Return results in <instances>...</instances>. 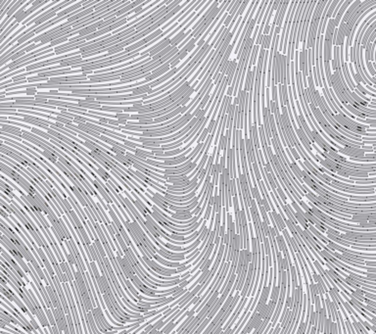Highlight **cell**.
Returning a JSON list of instances; mask_svg holds the SVG:
<instances>
[{
    "instance_id": "94428289",
    "label": "cell",
    "mask_w": 376,
    "mask_h": 334,
    "mask_svg": "<svg viewBox=\"0 0 376 334\" xmlns=\"http://www.w3.org/2000/svg\"><path fill=\"white\" fill-rule=\"evenodd\" d=\"M233 104H234L235 106H238V105H239V97H238V96H236V97L234 98V100H233Z\"/></svg>"
},
{
    "instance_id": "ba28073f",
    "label": "cell",
    "mask_w": 376,
    "mask_h": 334,
    "mask_svg": "<svg viewBox=\"0 0 376 334\" xmlns=\"http://www.w3.org/2000/svg\"><path fill=\"white\" fill-rule=\"evenodd\" d=\"M153 258L155 259L158 263L163 264L167 265V267H169V268H173V269H174V268H176V269H178L179 267H181V265H182V264H180V263H177V262L173 263V262H170V261H168V260H166V259H164V258H162V257H161L160 255L154 254V255H153Z\"/></svg>"
},
{
    "instance_id": "7402d4cb",
    "label": "cell",
    "mask_w": 376,
    "mask_h": 334,
    "mask_svg": "<svg viewBox=\"0 0 376 334\" xmlns=\"http://www.w3.org/2000/svg\"><path fill=\"white\" fill-rule=\"evenodd\" d=\"M70 215H71V217H72L73 220L75 221V224L76 227H78L79 229H81V228H83V225H82V224H81L80 220L79 219L78 215H76V212H75V211H71V212H70Z\"/></svg>"
},
{
    "instance_id": "9c48e42d",
    "label": "cell",
    "mask_w": 376,
    "mask_h": 334,
    "mask_svg": "<svg viewBox=\"0 0 376 334\" xmlns=\"http://www.w3.org/2000/svg\"><path fill=\"white\" fill-rule=\"evenodd\" d=\"M271 214H272L273 219H274L275 225H276L278 230H279V231H283L284 229H286V228H285V227H286V224H285V221H284L283 218L281 217L280 214H278L276 211L271 212Z\"/></svg>"
},
{
    "instance_id": "be15d7a7",
    "label": "cell",
    "mask_w": 376,
    "mask_h": 334,
    "mask_svg": "<svg viewBox=\"0 0 376 334\" xmlns=\"http://www.w3.org/2000/svg\"><path fill=\"white\" fill-rule=\"evenodd\" d=\"M375 192H376V190H375Z\"/></svg>"
},
{
    "instance_id": "603a6c76",
    "label": "cell",
    "mask_w": 376,
    "mask_h": 334,
    "mask_svg": "<svg viewBox=\"0 0 376 334\" xmlns=\"http://www.w3.org/2000/svg\"><path fill=\"white\" fill-rule=\"evenodd\" d=\"M275 184H276V186H277L276 191H277V193H278V195H279V197H280V199L282 200V202L284 203V205H286V204H287V197H286V195H285L284 190L282 189V187L280 186V184H279L278 182H276Z\"/></svg>"
},
{
    "instance_id": "7dc6e473",
    "label": "cell",
    "mask_w": 376,
    "mask_h": 334,
    "mask_svg": "<svg viewBox=\"0 0 376 334\" xmlns=\"http://www.w3.org/2000/svg\"><path fill=\"white\" fill-rule=\"evenodd\" d=\"M211 213H212V206H210V205H208V206H207V210H206V213H205V217H204L205 220H209V218H210V215H211Z\"/></svg>"
},
{
    "instance_id": "ee69618b",
    "label": "cell",
    "mask_w": 376,
    "mask_h": 334,
    "mask_svg": "<svg viewBox=\"0 0 376 334\" xmlns=\"http://www.w3.org/2000/svg\"><path fill=\"white\" fill-rule=\"evenodd\" d=\"M175 214H177L179 216H188V215H190L191 212L189 210L185 209V210H177V211H175Z\"/></svg>"
},
{
    "instance_id": "681fc988",
    "label": "cell",
    "mask_w": 376,
    "mask_h": 334,
    "mask_svg": "<svg viewBox=\"0 0 376 334\" xmlns=\"http://www.w3.org/2000/svg\"><path fill=\"white\" fill-rule=\"evenodd\" d=\"M218 235H219L220 239H224V235H225V225H220Z\"/></svg>"
},
{
    "instance_id": "2e32d148",
    "label": "cell",
    "mask_w": 376,
    "mask_h": 334,
    "mask_svg": "<svg viewBox=\"0 0 376 334\" xmlns=\"http://www.w3.org/2000/svg\"><path fill=\"white\" fill-rule=\"evenodd\" d=\"M280 296V286H272V292L270 294V301L277 304Z\"/></svg>"
},
{
    "instance_id": "f546056e",
    "label": "cell",
    "mask_w": 376,
    "mask_h": 334,
    "mask_svg": "<svg viewBox=\"0 0 376 334\" xmlns=\"http://www.w3.org/2000/svg\"><path fill=\"white\" fill-rule=\"evenodd\" d=\"M8 130H13L14 131H21L22 130L20 127H18V126H14V125H4V124H1V131L2 132H5L6 131H8Z\"/></svg>"
},
{
    "instance_id": "1f68e13d",
    "label": "cell",
    "mask_w": 376,
    "mask_h": 334,
    "mask_svg": "<svg viewBox=\"0 0 376 334\" xmlns=\"http://www.w3.org/2000/svg\"><path fill=\"white\" fill-rule=\"evenodd\" d=\"M67 320H68V324H69L70 333H71V334H75V325H74V321H73V319H72V315H71V314L67 315Z\"/></svg>"
},
{
    "instance_id": "52a82bcc",
    "label": "cell",
    "mask_w": 376,
    "mask_h": 334,
    "mask_svg": "<svg viewBox=\"0 0 376 334\" xmlns=\"http://www.w3.org/2000/svg\"><path fill=\"white\" fill-rule=\"evenodd\" d=\"M362 4V1L361 0H357V1H355V2H353L351 5H350V7L348 8V10L346 11V13H345V15L343 16V18H342V23H344V24H347L348 23V21H349V19L351 18V16H352V14L358 8V6H360Z\"/></svg>"
},
{
    "instance_id": "91938a15",
    "label": "cell",
    "mask_w": 376,
    "mask_h": 334,
    "mask_svg": "<svg viewBox=\"0 0 376 334\" xmlns=\"http://www.w3.org/2000/svg\"><path fill=\"white\" fill-rule=\"evenodd\" d=\"M200 272H201V270H199V271H197V272H196V275H195V276H192V278H190V279H189V280H188V281H189V283H190V282H191V281H192V280H194V279H195V278H196V277H197V276H198V275H199V273H200Z\"/></svg>"
},
{
    "instance_id": "30bf717a",
    "label": "cell",
    "mask_w": 376,
    "mask_h": 334,
    "mask_svg": "<svg viewBox=\"0 0 376 334\" xmlns=\"http://www.w3.org/2000/svg\"><path fill=\"white\" fill-rule=\"evenodd\" d=\"M276 243H277V245H278V247H279L280 252H283V254L285 255V257H287V255L289 254V252H288V249H287V245H286V242H285L284 237L282 236V235H280V234L276 235Z\"/></svg>"
},
{
    "instance_id": "ffe728a7",
    "label": "cell",
    "mask_w": 376,
    "mask_h": 334,
    "mask_svg": "<svg viewBox=\"0 0 376 334\" xmlns=\"http://www.w3.org/2000/svg\"><path fill=\"white\" fill-rule=\"evenodd\" d=\"M271 42H272V36H269V35L268 36H263V42H262V47L264 48L266 50H268L271 46Z\"/></svg>"
},
{
    "instance_id": "db71d44e",
    "label": "cell",
    "mask_w": 376,
    "mask_h": 334,
    "mask_svg": "<svg viewBox=\"0 0 376 334\" xmlns=\"http://www.w3.org/2000/svg\"><path fill=\"white\" fill-rule=\"evenodd\" d=\"M188 283H189V281H188V280L181 282V283H179V288H180V289H185V286H187Z\"/></svg>"
},
{
    "instance_id": "ab89813d",
    "label": "cell",
    "mask_w": 376,
    "mask_h": 334,
    "mask_svg": "<svg viewBox=\"0 0 376 334\" xmlns=\"http://www.w3.org/2000/svg\"><path fill=\"white\" fill-rule=\"evenodd\" d=\"M262 205L263 206V208L266 209L267 212H268V213L270 212L271 208H270V205H269V203H268V201L267 198H263V200H262Z\"/></svg>"
},
{
    "instance_id": "9f6ffc18",
    "label": "cell",
    "mask_w": 376,
    "mask_h": 334,
    "mask_svg": "<svg viewBox=\"0 0 376 334\" xmlns=\"http://www.w3.org/2000/svg\"><path fill=\"white\" fill-rule=\"evenodd\" d=\"M118 124L119 125H127V121L125 119H119L118 120Z\"/></svg>"
},
{
    "instance_id": "d6a6232c",
    "label": "cell",
    "mask_w": 376,
    "mask_h": 334,
    "mask_svg": "<svg viewBox=\"0 0 376 334\" xmlns=\"http://www.w3.org/2000/svg\"><path fill=\"white\" fill-rule=\"evenodd\" d=\"M80 232L81 236H82V239H83L84 243L86 244L87 246H90V245H91L90 239H89V237H88V235H87V233H86V230L84 229V227L81 228V229H80Z\"/></svg>"
},
{
    "instance_id": "7bdbcfd3",
    "label": "cell",
    "mask_w": 376,
    "mask_h": 334,
    "mask_svg": "<svg viewBox=\"0 0 376 334\" xmlns=\"http://www.w3.org/2000/svg\"><path fill=\"white\" fill-rule=\"evenodd\" d=\"M124 145L125 146H127V147H130V148H138V146H139V144H137V143H134V142H132V141H129V140H124Z\"/></svg>"
},
{
    "instance_id": "d4e9b609",
    "label": "cell",
    "mask_w": 376,
    "mask_h": 334,
    "mask_svg": "<svg viewBox=\"0 0 376 334\" xmlns=\"http://www.w3.org/2000/svg\"><path fill=\"white\" fill-rule=\"evenodd\" d=\"M248 4H249V1H248V0H246V1L242 2L240 8L238 9V11H237V13H236V15H235V17H234V19H233L234 21L238 20L239 17H240L241 15H243V13H244V11H245V9H246V7H247Z\"/></svg>"
},
{
    "instance_id": "8d00e7d4",
    "label": "cell",
    "mask_w": 376,
    "mask_h": 334,
    "mask_svg": "<svg viewBox=\"0 0 376 334\" xmlns=\"http://www.w3.org/2000/svg\"><path fill=\"white\" fill-rule=\"evenodd\" d=\"M168 237L172 239V240H175V241H181V242L186 241V238L184 236H179L176 234H169Z\"/></svg>"
},
{
    "instance_id": "8992f818",
    "label": "cell",
    "mask_w": 376,
    "mask_h": 334,
    "mask_svg": "<svg viewBox=\"0 0 376 334\" xmlns=\"http://www.w3.org/2000/svg\"><path fill=\"white\" fill-rule=\"evenodd\" d=\"M352 3H353L352 0H347V1H345L343 3V5L341 6L339 12L337 13V16L335 17V19H334V24H335L336 28L339 27V25H340V23L342 21V18H343V15L345 14L346 10H348V8L350 7V5H351Z\"/></svg>"
},
{
    "instance_id": "e575fe53",
    "label": "cell",
    "mask_w": 376,
    "mask_h": 334,
    "mask_svg": "<svg viewBox=\"0 0 376 334\" xmlns=\"http://www.w3.org/2000/svg\"><path fill=\"white\" fill-rule=\"evenodd\" d=\"M96 166L98 167V170H100L101 175H103V177L105 178V181H108V179H110L111 177H112V176H111V175H109V173L107 172V170H105V169H104V168H102V167H101L100 165H98V164H97Z\"/></svg>"
},
{
    "instance_id": "9a60e30c",
    "label": "cell",
    "mask_w": 376,
    "mask_h": 334,
    "mask_svg": "<svg viewBox=\"0 0 376 334\" xmlns=\"http://www.w3.org/2000/svg\"><path fill=\"white\" fill-rule=\"evenodd\" d=\"M71 189L73 190V192H74V194L75 195V197L76 198H78V200L80 201V203L82 205L83 207H86V208H88L89 206H88V204H87V202L85 201V199H84V197L82 196V194L80 192V190L78 189V188H76L75 186H73Z\"/></svg>"
},
{
    "instance_id": "d6986e66",
    "label": "cell",
    "mask_w": 376,
    "mask_h": 334,
    "mask_svg": "<svg viewBox=\"0 0 376 334\" xmlns=\"http://www.w3.org/2000/svg\"><path fill=\"white\" fill-rule=\"evenodd\" d=\"M145 195H146V196H148V197H149V198H150V199H151V200H152V201H153L154 203H155V204L157 205V206H158L159 208H161L162 210H163V211H165V212H166L167 210H169V209H168L169 207L167 206V205H166L165 203H163V202H162V201H161L160 199L156 198V197H154V196H149V194H148V193H145Z\"/></svg>"
},
{
    "instance_id": "cb8c5ba5",
    "label": "cell",
    "mask_w": 376,
    "mask_h": 334,
    "mask_svg": "<svg viewBox=\"0 0 376 334\" xmlns=\"http://www.w3.org/2000/svg\"><path fill=\"white\" fill-rule=\"evenodd\" d=\"M176 323L174 322V321H173V320H170L169 323H167L165 326H164V328L162 329V331L164 332V334H169L170 332L173 331V329L176 326Z\"/></svg>"
},
{
    "instance_id": "7a4b0ae2",
    "label": "cell",
    "mask_w": 376,
    "mask_h": 334,
    "mask_svg": "<svg viewBox=\"0 0 376 334\" xmlns=\"http://www.w3.org/2000/svg\"><path fill=\"white\" fill-rule=\"evenodd\" d=\"M44 281H45V284H46V291H47L48 296H49V298L51 300V303H52L53 307L55 308V309H58V308L63 307L61 305V300H60V297H59L58 293L55 291V288H53L52 286H50L47 278Z\"/></svg>"
},
{
    "instance_id": "836d02e7",
    "label": "cell",
    "mask_w": 376,
    "mask_h": 334,
    "mask_svg": "<svg viewBox=\"0 0 376 334\" xmlns=\"http://www.w3.org/2000/svg\"><path fill=\"white\" fill-rule=\"evenodd\" d=\"M124 283H125V284L127 285V288H129V289H130V292H131V293H132V294H133V295H134V296H135L136 298H137V297L139 296V293H138V291H137V290H136V289H135V288H134V287L132 286V284L130 283V280H127V279H124Z\"/></svg>"
},
{
    "instance_id": "44dd1931",
    "label": "cell",
    "mask_w": 376,
    "mask_h": 334,
    "mask_svg": "<svg viewBox=\"0 0 376 334\" xmlns=\"http://www.w3.org/2000/svg\"><path fill=\"white\" fill-rule=\"evenodd\" d=\"M14 259L16 260V262L18 263L19 264H20V267L22 268V270H25V272H30V268H29V264H27L25 263H24V261H23V258H21V257H17V256H15L14 257Z\"/></svg>"
},
{
    "instance_id": "6da1fadb",
    "label": "cell",
    "mask_w": 376,
    "mask_h": 334,
    "mask_svg": "<svg viewBox=\"0 0 376 334\" xmlns=\"http://www.w3.org/2000/svg\"><path fill=\"white\" fill-rule=\"evenodd\" d=\"M117 262L119 263V268H121V270H123L125 278H130V280H131L132 277L135 276V270H133L129 259H127L125 256L122 257V255L117 251Z\"/></svg>"
},
{
    "instance_id": "8fae6325",
    "label": "cell",
    "mask_w": 376,
    "mask_h": 334,
    "mask_svg": "<svg viewBox=\"0 0 376 334\" xmlns=\"http://www.w3.org/2000/svg\"><path fill=\"white\" fill-rule=\"evenodd\" d=\"M107 207H108V210H109V214H110V216H111V218H112V220H113V222H114V224L116 225V226L118 227V229H119V230L123 229V228H124V226H123V225H122L121 220H119V219L118 218V216H117L116 212H115V211H114V209L112 208V206H110V205H108Z\"/></svg>"
},
{
    "instance_id": "74e56055",
    "label": "cell",
    "mask_w": 376,
    "mask_h": 334,
    "mask_svg": "<svg viewBox=\"0 0 376 334\" xmlns=\"http://www.w3.org/2000/svg\"><path fill=\"white\" fill-rule=\"evenodd\" d=\"M259 209H260V211H261V214H262V216H263V220H264V221H267L268 224L269 225V220H268V215H267V211H266V209L263 208V205H261V206H259Z\"/></svg>"
},
{
    "instance_id": "ac0fdd59",
    "label": "cell",
    "mask_w": 376,
    "mask_h": 334,
    "mask_svg": "<svg viewBox=\"0 0 376 334\" xmlns=\"http://www.w3.org/2000/svg\"><path fill=\"white\" fill-rule=\"evenodd\" d=\"M41 154H42V155H43L47 160H49L51 163H53V164H56V163H57V158H58V157L55 155V154H53L52 152H51L50 150H48L47 148H46L45 150L42 151Z\"/></svg>"
},
{
    "instance_id": "bcb514c9",
    "label": "cell",
    "mask_w": 376,
    "mask_h": 334,
    "mask_svg": "<svg viewBox=\"0 0 376 334\" xmlns=\"http://www.w3.org/2000/svg\"><path fill=\"white\" fill-rule=\"evenodd\" d=\"M356 88H357L358 91H360L362 94H363V95H364V94H367V93H368V90L365 89V88H364V86H362V85L361 83H360V84H357Z\"/></svg>"
},
{
    "instance_id": "11a10c76",
    "label": "cell",
    "mask_w": 376,
    "mask_h": 334,
    "mask_svg": "<svg viewBox=\"0 0 376 334\" xmlns=\"http://www.w3.org/2000/svg\"><path fill=\"white\" fill-rule=\"evenodd\" d=\"M109 125H118V120H114V119H111L109 120Z\"/></svg>"
},
{
    "instance_id": "c3c4849f",
    "label": "cell",
    "mask_w": 376,
    "mask_h": 334,
    "mask_svg": "<svg viewBox=\"0 0 376 334\" xmlns=\"http://www.w3.org/2000/svg\"><path fill=\"white\" fill-rule=\"evenodd\" d=\"M290 151H291V153L293 154V156H294V158H295V160H297V161H299L300 160V155H299L298 154V151H297V149L295 148V147H292L291 149H290Z\"/></svg>"
},
{
    "instance_id": "f5cc1de1",
    "label": "cell",
    "mask_w": 376,
    "mask_h": 334,
    "mask_svg": "<svg viewBox=\"0 0 376 334\" xmlns=\"http://www.w3.org/2000/svg\"><path fill=\"white\" fill-rule=\"evenodd\" d=\"M191 267V264H189V265H181V267H179L178 269H176L177 270H178V273H181L182 271H184V270H187L188 269H189Z\"/></svg>"
},
{
    "instance_id": "4fadbf2b",
    "label": "cell",
    "mask_w": 376,
    "mask_h": 334,
    "mask_svg": "<svg viewBox=\"0 0 376 334\" xmlns=\"http://www.w3.org/2000/svg\"><path fill=\"white\" fill-rule=\"evenodd\" d=\"M252 134H253V142L255 150L260 149V141H259V131H258V125H253L252 128Z\"/></svg>"
},
{
    "instance_id": "680465c9",
    "label": "cell",
    "mask_w": 376,
    "mask_h": 334,
    "mask_svg": "<svg viewBox=\"0 0 376 334\" xmlns=\"http://www.w3.org/2000/svg\"><path fill=\"white\" fill-rule=\"evenodd\" d=\"M0 212H1V216H2L3 219H7V218H8V214H6V212L4 211L3 208L1 209V211H0Z\"/></svg>"
},
{
    "instance_id": "e0dca14e",
    "label": "cell",
    "mask_w": 376,
    "mask_h": 334,
    "mask_svg": "<svg viewBox=\"0 0 376 334\" xmlns=\"http://www.w3.org/2000/svg\"><path fill=\"white\" fill-rule=\"evenodd\" d=\"M290 270H291V275H292V283H293V288H292V294L295 293L296 289L298 288V282H297V275H296V268L295 265L290 264Z\"/></svg>"
},
{
    "instance_id": "4316f807",
    "label": "cell",
    "mask_w": 376,
    "mask_h": 334,
    "mask_svg": "<svg viewBox=\"0 0 376 334\" xmlns=\"http://www.w3.org/2000/svg\"><path fill=\"white\" fill-rule=\"evenodd\" d=\"M288 96H289V93H288V85H287V84H282V97H283V102H284V105H285V106L289 103Z\"/></svg>"
},
{
    "instance_id": "484cf974",
    "label": "cell",
    "mask_w": 376,
    "mask_h": 334,
    "mask_svg": "<svg viewBox=\"0 0 376 334\" xmlns=\"http://www.w3.org/2000/svg\"><path fill=\"white\" fill-rule=\"evenodd\" d=\"M31 132H33V133H36V134H38V135H40V136H42V137L43 138H45V139H52V136H51L50 134H48V133H46V132H44L43 131H40V130H38V128H36V127H31Z\"/></svg>"
},
{
    "instance_id": "5b68a950",
    "label": "cell",
    "mask_w": 376,
    "mask_h": 334,
    "mask_svg": "<svg viewBox=\"0 0 376 334\" xmlns=\"http://www.w3.org/2000/svg\"><path fill=\"white\" fill-rule=\"evenodd\" d=\"M96 282L99 286V290L100 292H102L103 294H109L112 292V290H111V286L109 284V281L107 279V277L105 276V275H102L100 277L95 278Z\"/></svg>"
},
{
    "instance_id": "f1b7e54d",
    "label": "cell",
    "mask_w": 376,
    "mask_h": 334,
    "mask_svg": "<svg viewBox=\"0 0 376 334\" xmlns=\"http://www.w3.org/2000/svg\"><path fill=\"white\" fill-rule=\"evenodd\" d=\"M210 320H209V319H205V320L201 322V324L199 325V327L197 328V330H196L193 334H200L205 328H206V326L209 324Z\"/></svg>"
},
{
    "instance_id": "3957f363",
    "label": "cell",
    "mask_w": 376,
    "mask_h": 334,
    "mask_svg": "<svg viewBox=\"0 0 376 334\" xmlns=\"http://www.w3.org/2000/svg\"><path fill=\"white\" fill-rule=\"evenodd\" d=\"M295 4V1L290 2V7L288 8V11L286 14V18H285V22L283 24V28H282V35L280 36V42H279V52L280 51H283V45H284V40H285V35H286V30H287V25H288V22L290 19V16H291L292 13V9H293V6Z\"/></svg>"
},
{
    "instance_id": "f35d334b",
    "label": "cell",
    "mask_w": 376,
    "mask_h": 334,
    "mask_svg": "<svg viewBox=\"0 0 376 334\" xmlns=\"http://www.w3.org/2000/svg\"><path fill=\"white\" fill-rule=\"evenodd\" d=\"M338 333V325L337 322L332 321L330 325V334H337Z\"/></svg>"
},
{
    "instance_id": "5bb4252c",
    "label": "cell",
    "mask_w": 376,
    "mask_h": 334,
    "mask_svg": "<svg viewBox=\"0 0 376 334\" xmlns=\"http://www.w3.org/2000/svg\"><path fill=\"white\" fill-rule=\"evenodd\" d=\"M269 292H270V285H268V286H263V289H262V292H261V296H260L259 302H262V303H263V304H267L268 299V296H269Z\"/></svg>"
},
{
    "instance_id": "83f0119b",
    "label": "cell",
    "mask_w": 376,
    "mask_h": 334,
    "mask_svg": "<svg viewBox=\"0 0 376 334\" xmlns=\"http://www.w3.org/2000/svg\"><path fill=\"white\" fill-rule=\"evenodd\" d=\"M115 236H116V238H117V240H118V241H119V246H121V247H122V249H123V251L126 250V249H127V248H129V247H127V246H126V243L124 242V238H123V236L121 235V233H119V231H117V232H116V235H115Z\"/></svg>"
},
{
    "instance_id": "7c38bea8",
    "label": "cell",
    "mask_w": 376,
    "mask_h": 334,
    "mask_svg": "<svg viewBox=\"0 0 376 334\" xmlns=\"http://www.w3.org/2000/svg\"><path fill=\"white\" fill-rule=\"evenodd\" d=\"M289 1H283V3H282V8H281V11H280V14H279V17H278V19H277V22H276V25H277V27H282V24H283V21H284V17H286L285 16V14H286V11H287V7H288V5H289Z\"/></svg>"
},
{
    "instance_id": "6125c7cd",
    "label": "cell",
    "mask_w": 376,
    "mask_h": 334,
    "mask_svg": "<svg viewBox=\"0 0 376 334\" xmlns=\"http://www.w3.org/2000/svg\"><path fill=\"white\" fill-rule=\"evenodd\" d=\"M321 334H324V333H321Z\"/></svg>"
},
{
    "instance_id": "b9f144b4",
    "label": "cell",
    "mask_w": 376,
    "mask_h": 334,
    "mask_svg": "<svg viewBox=\"0 0 376 334\" xmlns=\"http://www.w3.org/2000/svg\"><path fill=\"white\" fill-rule=\"evenodd\" d=\"M130 116L129 113H119V114H116V119H125V120H130Z\"/></svg>"
},
{
    "instance_id": "6f0895ef",
    "label": "cell",
    "mask_w": 376,
    "mask_h": 334,
    "mask_svg": "<svg viewBox=\"0 0 376 334\" xmlns=\"http://www.w3.org/2000/svg\"><path fill=\"white\" fill-rule=\"evenodd\" d=\"M317 331H318V326H317V325H313V326L312 327V329H311L310 334H317Z\"/></svg>"
},
{
    "instance_id": "f6af8a7d",
    "label": "cell",
    "mask_w": 376,
    "mask_h": 334,
    "mask_svg": "<svg viewBox=\"0 0 376 334\" xmlns=\"http://www.w3.org/2000/svg\"><path fill=\"white\" fill-rule=\"evenodd\" d=\"M282 269H283V270L288 271V269H289V261H288V259H287V257H284V258H283V262H282Z\"/></svg>"
},
{
    "instance_id": "816d5d0a",
    "label": "cell",
    "mask_w": 376,
    "mask_h": 334,
    "mask_svg": "<svg viewBox=\"0 0 376 334\" xmlns=\"http://www.w3.org/2000/svg\"><path fill=\"white\" fill-rule=\"evenodd\" d=\"M270 111H271V113L274 115L275 114V112H276V105H275V102L274 101H270Z\"/></svg>"
},
{
    "instance_id": "60d3db41",
    "label": "cell",
    "mask_w": 376,
    "mask_h": 334,
    "mask_svg": "<svg viewBox=\"0 0 376 334\" xmlns=\"http://www.w3.org/2000/svg\"><path fill=\"white\" fill-rule=\"evenodd\" d=\"M366 67H367V69H368V72H369V74L371 75H376V71L374 70V68H373V64H372V62H368V63H366Z\"/></svg>"
},
{
    "instance_id": "4dcf8cb0",
    "label": "cell",
    "mask_w": 376,
    "mask_h": 334,
    "mask_svg": "<svg viewBox=\"0 0 376 334\" xmlns=\"http://www.w3.org/2000/svg\"><path fill=\"white\" fill-rule=\"evenodd\" d=\"M68 38H69V36H63V37H60V38H58V39H54L53 41L50 42V46L52 47V46H56V45H58V46L61 45V43H63V42L67 41Z\"/></svg>"
},
{
    "instance_id": "f907efd6",
    "label": "cell",
    "mask_w": 376,
    "mask_h": 334,
    "mask_svg": "<svg viewBox=\"0 0 376 334\" xmlns=\"http://www.w3.org/2000/svg\"><path fill=\"white\" fill-rule=\"evenodd\" d=\"M190 101V97H184L182 100H181V102H179V107H183V106H186V104L188 103V102Z\"/></svg>"
},
{
    "instance_id": "d590c367",
    "label": "cell",
    "mask_w": 376,
    "mask_h": 334,
    "mask_svg": "<svg viewBox=\"0 0 376 334\" xmlns=\"http://www.w3.org/2000/svg\"><path fill=\"white\" fill-rule=\"evenodd\" d=\"M208 135H209V131H208V128L206 127L205 128V130L203 131V132L201 133V135L199 136V138H198V143H201V142H205V139H207L206 137H208Z\"/></svg>"
},
{
    "instance_id": "277c9868",
    "label": "cell",
    "mask_w": 376,
    "mask_h": 334,
    "mask_svg": "<svg viewBox=\"0 0 376 334\" xmlns=\"http://www.w3.org/2000/svg\"><path fill=\"white\" fill-rule=\"evenodd\" d=\"M1 257H3V258H4V259H5V260H6L8 263H9V264L12 265L13 269H14V270L17 271V273H18V275L20 276V277H23V278H25V280H27V282H29V281H30V280H29V278H28L27 276H25V275L24 273V271L22 270V268H21V267H19V264H17V263H16L14 260H12V259H11V257H10L9 255H8L6 252H5V250L3 249V248L1 249Z\"/></svg>"
}]
</instances>
